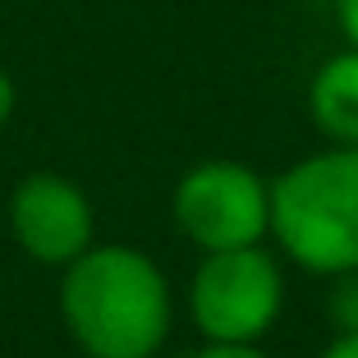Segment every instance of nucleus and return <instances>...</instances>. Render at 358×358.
<instances>
[{"instance_id":"obj_2","label":"nucleus","mask_w":358,"mask_h":358,"mask_svg":"<svg viewBox=\"0 0 358 358\" xmlns=\"http://www.w3.org/2000/svg\"><path fill=\"white\" fill-rule=\"evenodd\" d=\"M271 239L313 275L358 271V148L331 143L271 179Z\"/></svg>"},{"instance_id":"obj_4","label":"nucleus","mask_w":358,"mask_h":358,"mask_svg":"<svg viewBox=\"0 0 358 358\" xmlns=\"http://www.w3.org/2000/svg\"><path fill=\"white\" fill-rule=\"evenodd\" d=\"M170 211L202 253L248 248L271 234V184L243 161H198L175 184Z\"/></svg>"},{"instance_id":"obj_9","label":"nucleus","mask_w":358,"mask_h":358,"mask_svg":"<svg viewBox=\"0 0 358 358\" xmlns=\"http://www.w3.org/2000/svg\"><path fill=\"white\" fill-rule=\"evenodd\" d=\"M336 23L345 32V42L358 46V0H336Z\"/></svg>"},{"instance_id":"obj_10","label":"nucleus","mask_w":358,"mask_h":358,"mask_svg":"<svg viewBox=\"0 0 358 358\" xmlns=\"http://www.w3.org/2000/svg\"><path fill=\"white\" fill-rule=\"evenodd\" d=\"M14 106H19V87H14V78L0 69V129L10 124V115H14Z\"/></svg>"},{"instance_id":"obj_6","label":"nucleus","mask_w":358,"mask_h":358,"mask_svg":"<svg viewBox=\"0 0 358 358\" xmlns=\"http://www.w3.org/2000/svg\"><path fill=\"white\" fill-rule=\"evenodd\" d=\"M308 115L327 143L358 148V46H345L317 64L308 83Z\"/></svg>"},{"instance_id":"obj_8","label":"nucleus","mask_w":358,"mask_h":358,"mask_svg":"<svg viewBox=\"0 0 358 358\" xmlns=\"http://www.w3.org/2000/svg\"><path fill=\"white\" fill-rule=\"evenodd\" d=\"M193 358H266V354L257 345H216V340H207Z\"/></svg>"},{"instance_id":"obj_11","label":"nucleus","mask_w":358,"mask_h":358,"mask_svg":"<svg viewBox=\"0 0 358 358\" xmlns=\"http://www.w3.org/2000/svg\"><path fill=\"white\" fill-rule=\"evenodd\" d=\"M322 358H358V336H336L322 349Z\"/></svg>"},{"instance_id":"obj_7","label":"nucleus","mask_w":358,"mask_h":358,"mask_svg":"<svg viewBox=\"0 0 358 358\" xmlns=\"http://www.w3.org/2000/svg\"><path fill=\"white\" fill-rule=\"evenodd\" d=\"M327 313H331L336 336H358V271L336 275L331 299H327Z\"/></svg>"},{"instance_id":"obj_1","label":"nucleus","mask_w":358,"mask_h":358,"mask_svg":"<svg viewBox=\"0 0 358 358\" xmlns=\"http://www.w3.org/2000/svg\"><path fill=\"white\" fill-rule=\"evenodd\" d=\"M60 322L87 358H157L175 327V289L143 248L92 243L60 275Z\"/></svg>"},{"instance_id":"obj_3","label":"nucleus","mask_w":358,"mask_h":358,"mask_svg":"<svg viewBox=\"0 0 358 358\" xmlns=\"http://www.w3.org/2000/svg\"><path fill=\"white\" fill-rule=\"evenodd\" d=\"M189 313L202 340L216 345H262L285 313V266L262 243L202 253L189 280Z\"/></svg>"},{"instance_id":"obj_5","label":"nucleus","mask_w":358,"mask_h":358,"mask_svg":"<svg viewBox=\"0 0 358 358\" xmlns=\"http://www.w3.org/2000/svg\"><path fill=\"white\" fill-rule=\"evenodd\" d=\"M10 234L32 262L64 271L96 243L92 198L55 170L23 175L10 193Z\"/></svg>"}]
</instances>
